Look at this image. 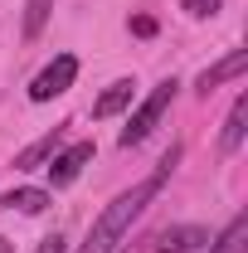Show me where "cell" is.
<instances>
[{
    "instance_id": "obj_4",
    "label": "cell",
    "mask_w": 248,
    "mask_h": 253,
    "mask_svg": "<svg viewBox=\"0 0 248 253\" xmlns=\"http://www.w3.org/2000/svg\"><path fill=\"white\" fill-rule=\"evenodd\" d=\"M93 161V141H73V146H59L54 156L44 161L49 166V185L63 190V185H73L78 175H83V166Z\"/></svg>"
},
{
    "instance_id": "obj_17",
    "label": "cell",
    "mask_w": 248,
    "mask_h": 253,
    "mask_svg": "<svg viewBox=\"0 0 248 253\" xmlns=\"http://www.w3.org/2000/svg\"><path fill=\"white\" fill-rule=\"evenodd\" d=\"M0 253H15V249H10V239H0Z\"/></svg>"
},
{
    "instance_id": "obj_10",
    "label": "cell",
    "mask_w": 248,
    "mask_h": 253,
    "mask_svg": "<svg viewBox=\"0 0 248 253\" xmlns=\"http://www.w3.org/2000/svg\"><path fill=\"white\" fill-rule=\"evenodd\" d=\"M0 205H5V210H20V214H44V210H49V205H54V195H49V190H5V195H0Z\"/></svg>"
},
{
    "instance_id": "obj_11",
    "label": "cell",
    "mask_w": 248,
    "mask_h": 253,
    "mask_svg": "<svg viewBox=\"0 0 248 253\" xmlns=\"http://www.w3.org/2000/svg\"><path fill=\"white\" fill-rule=\"evenodd\" d=\"M209 253H248V214H234L229 229L209 239Z\"/></svg>"
},
{
    "instance_id": "obj_8",
    "label": "cell",
    "mask_w": 248,
    "mask_h": 253,
    "mask_svg": "<svg viewBox=\"0 0 248 253\" xmlns=\"http://www.w3.org/2000/svg\"><path fill=\"white\" fill-rule=\"evenodd\" d=\"M244 131H248V93H239L234 107H229V117H224V136H219L224 156H234V151L244 146Z\"/></svg>"
},
{
    "instance_id": "obj_2",
    "label": "cell",
    "mask_w": 248,
    "mask_h": 253,
    "mask_svg": "<svg viewBox=\"0 0 248 253\" xmlns=\"http://www.w3.org/2000/svg\"><path fill=\"white\" fill-rule=\"evenodd\" d=\"M175 93H180V83H175V78H161V83L151 88V97H146V102H141V107H136V112L126 117L122 136H117V146H126V151H131V146H141V141L151 136L156 126H161V117L170 112V102H175Z\"/></svg>"
},
{
    "instance_id": "obj_14",
    "label": "cell",
    "mask_w": 248,
    "mask_h": 253,
    "mask_svg": "<svg viewBox=\"0 0 248 253\" xmlns=\"http://www.w3.org/2000/svg\"><path fill=\"white\" fill-rule=\"evenodd\" d=\"M131 34H141V39H151V34H156V20H151V15H136V20H131Z\"/></svg>"
},
{
    "instance_id": "obj_5",
    "label": "cell",
    "mask_w": 248,
    "mask_h": 253,
    "mask_svg": "<svg viewBox=\"0 0 248 253\" xmlns=\"http://www.w3.org/2000/svg\"><path fill=\"white\" fill-rule=\"evenodd\" d=\"M156 253H195L209 244V229H200V224H165L156 239H146Z\"/></svg>"
},
{
    "instance_id": "obj_3",
    "label": "cell",
    "mask_w": 248,
    "mask_h": 253,
    "mask_svg": "<svg viewBox=\"0 0 248 253\" xmlns=\"http://www.w3.org/2000/svg\"><path fill=\"white\" fill-rule=\"evenodd\" d=\"M73 78H78V59H73V54H54V59L34 73L30 102H54V97H63L68 88H73Z\"/></svg>"
},
{
    "instance_id": "obj_6",
    "label": "cell",
    "mask_w": 248,
    "mask_h": 253,
    "mask_svg": "<svg viewBox=\"0 0 248 253\" xmlns=\"http://www.w3.org/2000/svg\"><path fill=\"white\" fill-rule=\"evenodd\" d=\"M244 68H248V49H229V54H224L219 63H209V68L200 73V83H195V88L209 97L219 83H229V78H244Z\"/></svg>"
},
{
    "instance_id": "obj_9",
    "label": "cell",
    "mask_w": 248,
    "mask_h": 253,
    "mask_svg": "<svg viewBox=\"0 0 248 253\" xmlns=\"http://www.w3.org/2000/svg\"><path fill=\"white\" fill-rule=\"evenodd\" d=\"M63 136H68V131H63V126H54L49 136H39L34 146H25V151L15 156V170H34V166H44V161H49V156L63 146Z\"/></svg>"
},
{
    "instance_id": "obj_12",
    "label": "cell",
    "mask_w": 248,
    "mask_h": 253,
    "mask_svg": "<svg viewBox=\"0 0 248 253\" xmlns=\"http://www.w3.org/2000/svg\"><path fill=\"white\" fill-rule=\"evenodd\" d=\"M54 15V0H25V39H39Z\"/></svg>"
},
{
    "instance_id": "obj_15",
    "label": "cell",
    "mask_w": 248,
    "mask_h": 253,
    "mask_svg": "<svg viewBox=\"0 0 248 253\" xmlns=\"http://www.w3.org/2000/svg\"><path fill=\"white\" fill-rule=\"evenodd\" d=\"M39 253H63V239H59V234H49V239H39Z\"/></svg>"
},
{
    "instance_id": "obj_1",
    "label": "cell",
    "mask_w": 248,
    "mask_h": 253,
    "mask_svg": "<svg viewBox=\"0 0 248 253\" xmlns=\"http://www.w3.org/2000/svg\"><path fill=\"white\" fill-rule=\"evenodd\" d=\"M175 161H180V146H170V151L161 156V166H156L146 180H136L131 190H122V195H117V200L97 214V224L88 229V239H83V249H78V253H117V249H122L126 234H131V224L151 210V200L161 195V185L170 180Z\"/></svg>"
},
{
    "instance_id": "obj_7",
    "label": "cell",
    "mask_w": 248,
    "mask_h": 253,
    "mask_svg": "<svg viewBox=\"0 0 248 253\" xmlns=\"http://www.w3.org/2000/svg\"><path fill=\"white\" fill-rule=\"evenodd\" d=\"M131 97H136V83H131V78H117V83H107V93L93 102V117H97V122L117 117V112H126V107H131Z\"/></svg>"
},
{
    "instance_id": "obj_16",
    "label": "cell",
    "mask_w": 248,
    "mask_h": 253,
    "mask_svg": "<svg viewBox=\"0 0 248 253\" xmlns=\"http://www.w3.org/2000/svg\"><path fill=\"white\" fill-rule=\"evenodd\" d=\"M141 244H146V239H136V244H122V249H117V253H146V249H141Z\"/></svg>"
},
{
    "instance_id": "obj_13",
    "label": "cell",
    "mask_w": 248,
    "mask_h": 253,
    "mask_svg": "<svg viewBox=\"0 0 248 253\" xmlns=\"http://www.w3.org/2000/svg\"><path fill=\"white\" fill-rule=\"evenodd\" d=\"M219 5H224V0H180V10H185L190 20H214Z\"/></svg>"
}]
</instances>
